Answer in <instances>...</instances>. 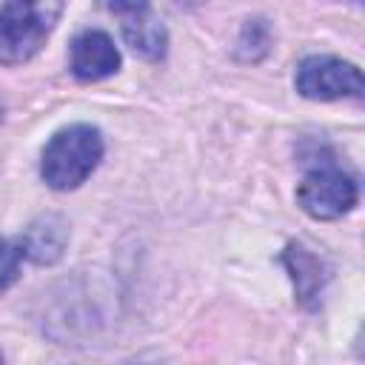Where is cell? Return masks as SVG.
<instances>
[{
	"label": "cell",
	"mask_w": 365,
	"mask_h": 365,
	"mask_svg": "<svg viewBox=\"0 0 365 365\" xmlns=\"http://www.w3.org/2000/svg\"><path fill=\"white\" fill-rule=\"evenodd\" d=\"M103 160V137L94 125L74 123L60 128L43 148L40 174L48 188L71 191L91 177Z\"/></svg>",
	"instance_id": "cell-1"
},
{
	"label": "cell",
	"mask_w": 365,
	"mask_h": 365,
	"mask_svg": "<svg viewBox=\"0 0 365 365\" xmlns=\"http://www.w3.org/2000/svg\"><path fill=\"white\" fill-rule=\"evenodd\" d=\"M60 14V3H6L0 9V63L20 66L31 60Z\"/></svg>",
	"instance_id": "cell-2"
},
{
	"label": "cell",
	"mask_w": 365,
	"mask_h": 365,
	"mask_svg": "<svg viewBox=\"0 0 365 365\" xmlns=\"http://www.w3.org/2000/svg\"><path fill=\"white\" fill-rule=\"evenodd\" d=\"M356 180L331 163L311 168L297 188L299 208L314 220H336L348 214L356 205Z\"/></svg>",
	"instance_id": "cell-3"
},
{
	"label": "cell",
	"mask_w": 365,
	"mask_h": 365,
	"mask_svg": "<svg viewBox=\"0 0 365 365\" xmlns=\"http://www.w3.org/2000/svg\"><path fill=\"white\" fill-rule=\"evenodd\" d=\"M297 91L308 100H342L362 97V71L339 57L314 54L297 68Z\"/></svg>",
	"instance_id": "cell-4"
},
{
	"label": "cell",
	"mask_w": 365,
	"mask_h": 365,
	"mask_svg": "<svg viewBox=\"0 0 365 365\" xmlns=\"http://www.w3.org/2000/svg\"><path fill=\"white\" fill-rule=\"evenodd\" d=\"M111 14L120 17V29L125 43L134 48V54L145 60H160L168 46V34L163 20L154 14L148 3H111Z\"/></svg>",
	"instance_id": "cell-5"
},
{
	"label": "cell",
	"mask_w": 365,
	"mask_h": 365,
	"mask_svg": "<svg viewBox=\"0 0 365 365\" xmlns=\"http://www.w3.org/2000/svg\"><path fill=\"white\" fill-rule=\"evenodd\" d=\"M68 68L77 80L94 83V80H103V77H108L120 68V51H117L114 40L106 31L88 29V31H80L71 40Z\"/></svg>",
	"instance_id": "cell-6"
},
{
	"label": "cell",
	"mask_w": 365,
	"mask_h": 365,
	"mask_svg": "<svg viewBox=\"0 0 365 365\" xmlns=\"http://www.w3.org/2000/svg\"><path fill=\"white\" fill-rule=\"evenodd\" d=\"M66 242H68V225L63 217L57 214H46V217H37L17 240L20 251L26 259L37 262V265H51L63 257L66 251Z\"/></svg>",
	"instance_id": "cell-7"
},
{
	"label": "cell",
	"mask_w": 365,
	"mask_h": 365,
	"mask_svg": "<svg viewBox=\"0 0 365 365\" xmlns=\"http://www.w3.org/2000/svg\"><path fill=\"white\" fill-rule=\"evenodd\" d=\"M285 265L297 282V294L302 302H308L311 297H317L328 279V274H322V262L319 257H314L311 251H305L302 245H288L285 251Z\"/></svg>",
	"instance_id": "cell-8"
},
{
	"label": "cell",
	"mask_w": 365,
	"mask_h": 365,
	"mask_svg": "<svg viewBox=\"0 0 365 365\" xmlns=\"http://www.w3.org/2000/svg\"><path fill=\"white\" fill-rule=\"evenodd\" d=\"M20 259H23L20 245L0 237V294L17 282V277H20Z\"/></svg>",
	"instance_id": "cell-9"
},
{
	"label": "cell",
	"mask_w": 365,
	"mask_h": 365,
	"mask_svg": "<svg viewBox=\"0 0 365 365\" xmlns=\"http://www.w3.org/2000/svg\"><path fill=\"white\" fill-rule=\"evenodd\" d=\"M128 365H160V362H148V359H140V362H128Z\"/></svg>",
	"instance_id": "cell-10"
},
{
	"label": "cell",
	"mask_w": 365,
	"mask_h": 365,
	"mask_svg": "<svg viewBox=\"0 0 365 365\" xmlns=\"http://www.w3.org/2000/svg\"><path fill=\"white\" fill-rule=\"evenodd\" d=\"M0 120H3V108H0Z\"/></svg>",
	"instance_id": "cell-11"
},
{
	"label": "cell",
	"mask_w": 365,
	"mask_h": 365,
	"mask_svg": "<svg viewBox=\"0 0 365 365\" xmlns=\"http://www.w3.org/2000/svg\"><path fill=\"white\" fill-rule=\"evenodd\" d=\"M0 365H3V354H0Z\"/></svg>",
	"instance_id": "cell-12"
}]
</instances>
